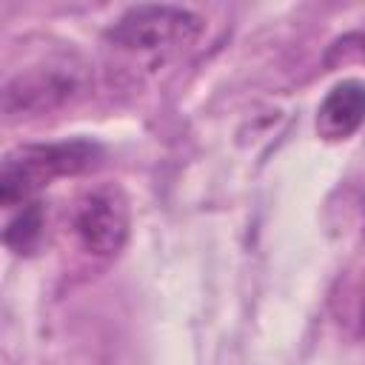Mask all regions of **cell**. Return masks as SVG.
Segmentation results:
<instances>
[{
	"mask_svg": "<svg viewBox=\"0 0 365 365\" xmlns=\"http://www.w3.org/2000/svg\"><path fill=\"white\" fill-rule=\"evenodd\" d=\"M83 91V71L74 63H46L14 74L3 88V114L9 120L54 111Z\"/></svg>",
	"mask_w": 365,
	"mask_h": 365,
	"instance_id": "277c9868",
	"label": "cell"
},
{
	"mask_svg": "<svg viewBox=\"0 0 365 365\" xmlns=\"http://www.w3.org/2000/svg\"><path fill=\"white\" fill-rule=\"evenodd\" d=\"M43 228H46V214L43 205L34 200L23 205L3 228V242L14 254H34L43 242Z\"/></svg>",
	"mask_w": 365,
	"mask_h": 365,
	"instance_id": "8992f818",
	"label": "cell"
},
{
	"mask_svg": "<svg viewBox=\"0 0 365 365\" xmlns=\"http://www.w3.org/2000/svg\"><path fill=\"white\" fill-rule=\"evenodd\" d=\"M97 145L88 140L31 143L11 148L0 163V205L23 208L60 177H77L94 165Z\"/></svg>",
	"mask_w": 365,
	"mask_h": 365,
	"instance_id": "6da1fadb",
	"label": "cell"
},
{
	"mask_svg": "<svg viewBox=\"0 0 365 365\" xmlns=\"http://www.w3.org/2000/svg\"><path fill=\"white\" fill-rule=\"evenodd\" d=\"M202 29L205 20L191 9L171 3H140L125 9L106 29V40L120 51L160 54L197 43Z\"/></svg>",
	"mask_w": 365,
	"mask_h": 365,
	"instance_id": "7a4b0ae2",
	"label": "cell"
},
{
	"mask_svg": "<svg viewBox=\"0 0 365 365\" xmlns=\"http://www.w3.org/2000/svg\"><path fill=\"white\" fill-rule=\"evenodd\" d=\"M68 228L86 254L100 259L117 257L131 231V211L123 188L114 182L86 188L68 208Z\"/></svg>",
	"mask_w": 365,
	"mask_h": 365,
	"instance_id": "3957f363",
	"label": "cell"
},
{
	"mask_svg": "<svg viewBox=\"0 0 365 365\" xmlns=\"http://www.w3.org/2000/svg\"><path fill=\"white\" fill-rule=\"evenodd\" d=\"M365 123V83L342 80L336 83L317 108V131L319 137L339 143L359 131Z\"/></svg>",
	"mask_w": 365,
	"mask_h": 365,
	"instance_id": "5b68a950",
	"label": "cell"
}]
</instances>
